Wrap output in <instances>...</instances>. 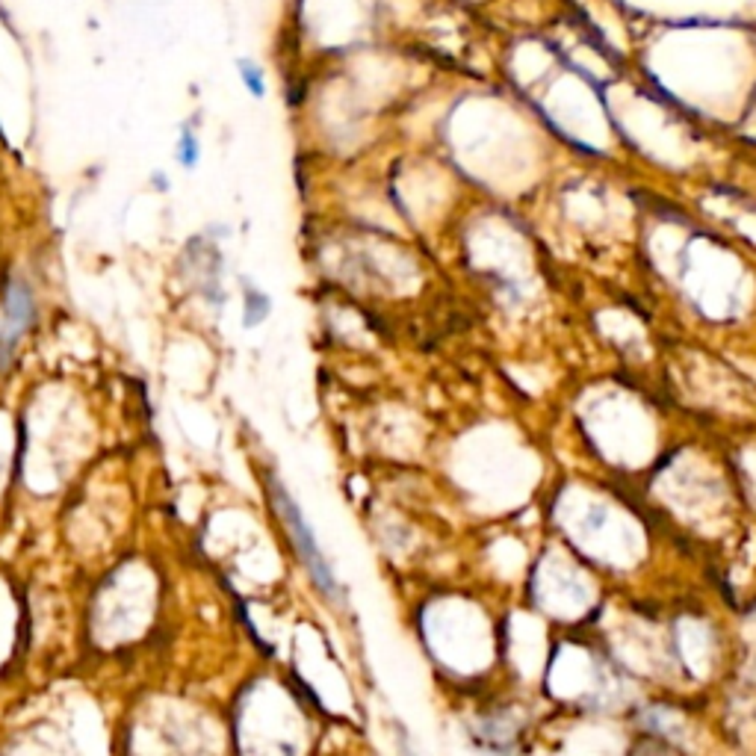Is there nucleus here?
I'll return each mask as SVG.
<instances>
[{"instance_id": "1", "label": "nucleus", "mask_w": 756, "mask_h": 756, "mask_svg": "<svg viewBox=\"0 0 756 756\" xmlns=\"http://www.w3.org/2000/svg\"><path fill=\"white\" fill-rule=\"evenodd\" d=\"M266 485H269V500H272V505H275V511H278L281 523L287 527V535H290L293 547H296V552H299L302 565L310 570L313 583L319 585L322 594L337 597L334 574H331L328 561L322 559V552H319V547H317V538H313L308 520L302 518V509H299L296 503H293V496L287 494V487H284L272 473H269V479H266Z\"/></svg>"}, {"instance_id": "2", "label": "nucleus", "mask_w": 756, "mask_h": 756, "mask_svg": "<svg viewBox=\"0 0 756 756\" xmlns=\"http://www.w3.org/2000/svg\"><path fill=\"white\" fill-rule=\"evenodd\" d=\"M36 322V299L24 278H6L0 302V370H9L21 337Z\"/></svg>"}, {"instance_id": "3", "label": "nucleus", "mask_w": 756, "mask_h": 756, "mask_svg": "<svg viewBox=\"0 0 756 756\" xmlns=\"http://www.w3.org/2000/svg\"><path fill=\"white\" fill-rule=\"evenodd\" d=\"M269 308H272L269 296H266V293H261L257 287H252V284L245 281V317H243L245 328L261 326V322L269 317Z\"/></svg>"}, {"instance_id": "4", "label": "nucleus", "mask_w": 756, "mask_h": 756, "mask_svg": "<svg viewBox=\"0 0 756 756\" xmlns=\"http://www.w3.org/2000/svg\"><path fill=\"white\" fill-rule=\"evenodd\" d=\"M239 77H243L245 89L252 92L254 98H263L266 95V83H263V71L248 60H239Z\"/></svg>"}, {"instance_id": "5", "label": "nucleus", "mask_w": 756, "mask_h": 756, "mask_svg": "<svg viewBox=\"0 0 756 756\" xmlns=\"http://www.w3.org/2000/svg\"><path fill=\"white\" fill-rule=\"evenodd\" d=\"M178 160L181 165H187V169H196L198 160H201V149H198V140L192 131H183L181 133V142H178Z\"/></svg>"}]
</instances>
